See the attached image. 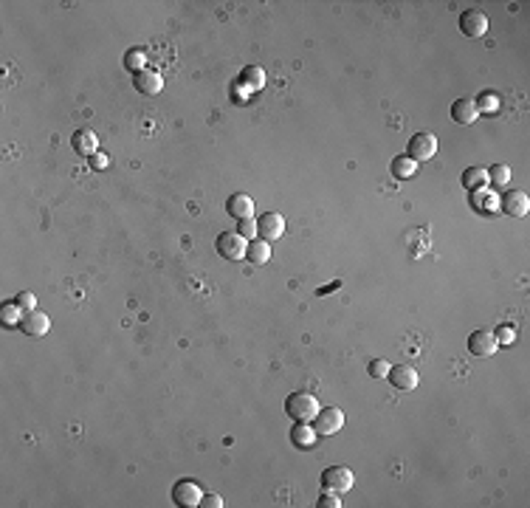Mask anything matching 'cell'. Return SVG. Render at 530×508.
<instances>
[{"mask_svg":"<svg viewBox=\"0 0 530 508\" xmlns=\"http://www.w3.org/2000/svg\"><path fill=\"white\" fill-rule=\"evenodd\" d=\"M319 409H322L319 398L314 393H308V390H296V393H290L285 398V412L293 421H314Z\"/></svg>","mask_w":530,"mask_h":508,"instance_id":"obj_1","label":"cell"},{"mask_svg":"<svg viewBox=\"0 0 530 508\" xmlns=\"http://www.w3.org/2000/svg\"><path fill=\"white\" fill-rule=\"evenodd\" d=\"M353 483H355V474H353V469H347V466H327V469L322 472V488H325V491L344 494V491L353 488Z\"/></svg>","mask_w":530,"mask_h":508,"instance_id":"obj_2","label":"cell"},{"mask_svg":"<svg viewBox=\"0 0 530 508\" xmlns=\"http://www.w3.org/2000/svg\"><path fill=\"white\" fill-rule=\"evenodd\" d=\"M214 249H217V254L226 257V260H243V257H246V249H249V240H246L240 232H220Z\"/></svg>","mask_w":530,"mask_h":508,"instance_id":"obj_3","label":"cell"},{"mask_svg":"<svg viewBox=\"0 0 530 508\" xmlns=\"http://www.w3.org/2000/svg\"><path fill=\"white\" fill-rule=\"evenodd\" d=\"M437 156V136L434 133H415L412 138H409V159L412 161H418V164H423V161H429V159H434Z\"/></svg>","mask_w":530,"mask_h":508,"instance_id":"obj_4","label":"cell"},{"mask_svg":"<svg viewBox=\"0 0 530 508\" xmlns=\"http://www.w3.org/2000/svg\"><path fill=\"white\" fill-rule=\"evenodd\" d=\"M200 500H203V491H200V486L195 480L184 477V480H178L172 486V502L175 505H181V508H198Z\"/></svg>","mask_w":530,"mask_h":508,"instance_id":"obj_5","label":"cell"},{"mask_svg":"<svg viewBox=\"0 0 530 508\" xmlns=\"http://www.w3.org/2000/svg\"><path fill=\"white\" fill-rule=\"evenodd\" d=\"M341 426H344V412H341L339 407L319 409L316 418H314V429L319 432V438H327V435L341 432Z\"/></svg>","mask_w":530,"mask_h":508,"instance_id":"obj_6","label":"cell"},{"mask_svg":"<svg viewBox=\"0 0 530 508\" xmlns=\"http://www.w3.org/2000/svg\"><path fill=\"white\" fill-rule=\"evenodd\" d=\"M133 88L141 94V96H159L164 91V77L159 71H149V68H141L133 74Z\"/></svg>","mask_w":530,"mask_h":508,"instance_id":"obj_7","label":"cell"},{"mask_svg":"<svg viewBox=\"0 0 530 508\" xmlns=\"http://www.w3.org/2000/svg\"><path fill=\"white\" fill-rule=\"evenodd\" d=\"M257 235L263 240H268V243L277 240V238H282L285 235V217L279 212H263L257 217Z\"/></svg>","mask_w":530,"mask_h":508,"instance_id":"obj_8","label":"cell"},{"mask_svg":"<svg viewBox=\"0 0 530 508\" xmlns=\"http://www.w3.org/2000/svg\"><path fill=\"white\" fill-rule=\"evenodd\" d=\"M499 209H502L505 215H510V217H522V215H527V209H530V198H527V192H522V189H505L502 198H499Z\"/></svg>","mask_w":530,"mask_h":508,"instance_id":"obj_9","label":"cell"},{"mask_svg":"<svg viewBox=\"0 0 530 508\" xmlns=\"http://www.w3.org/2000/svg\"><path fill=\"white\" fill-rule=\"evenodd\" d=\"M488 15L485 12H480V9H469V12H463L460 15V31L466 34V37H483L485 31H488Z\"/></svg>","mask_w":530,"mask_h":508,"instance_id":"obj_10","label":"cell"},{"mask_svg":"<svg viewBox=\"0 0 530 508\" xmlns=\"http://www.w3.org/2000/svg\"><path fill=\"white\" fill-rule=\"evenodd\" d=\"M319 441V432L311 426V421H296L290 426V444L296 449H311Z\"/></svg>","mask_w":530,"mask_h":508,"instance_id":"obj_11","label":"cell"},{"mask_svg":"<svg viewBox=\"0 0 530 508\" xmlns=\"http://www.w3.org/2000/svg\"><path fill=\"white\" fill-rule=\"evenodd\" d=\"M387 379L392 382V387H395V390H404V393L415 390V387H418V382H420L418 370H415V368H409V365H398V368H390Z\"/></svg>","mask_w":530,"mask_h":508,"instance_id":"obj_12","label":"cell"},{"mask_svg":"<svg viewBox=\"0 0 530 508\" xmlns=\"http://www.w3.org/2000/svg\"><path fill=\"white\" fill-rule=\"evenodd\" d=\"M496 336L491 333V331H474V333H469V350L474 353V356H480V358H485V356H491V353H496Z\"/></svg>","mask_w":530,"mask_h":508,"instance_id":"obj_13","label":"cell"},{"mask_svg":"<svg viewBox=\"0 0 530 508\" xmlns=\"http://www.w3.org/2000/svg\"><path fill=\"white\" fill-rule=\"evenodd\" d=\"M226 212H229L235 221H246V217H254V201L251 195H243V192H235L226 201Z\"/></svg>","mask_w":530,"mask_h":508,"instance_id":"obj_14","label":"cell"},{"mask_svg":"<svg viewBox=\"0 0 530 508\" xmlns=\"http://www.w3.org/2000/svg\"><path fill=\"white\" fill-rule=\"evenodd\" d=\"M48 328H51V319H48V314H43L40 308L37 311H31V314H23V322H20V331L26 333V336H45L48 333Z\"/></svg>","mask_w":530,"mask_h":508,"instance_id":"obj_15","label":"cell"},{"mask_svg":"<svg viewBox=\"0 0 530 508\" xmlns=\"http://www.w3.org/2000/svg\"><path fill=\"white\" fill-rule=\"evenodd\" d=\"M71 147L77 150L80 156L91 159L94 153H99V138H96L94 130H77V133L71 136Z\"/></svg>","mask_w":530,"mask_h":508,"instance_id":"obj_16","label":"cell"},{"mask_svg":"<svg viewBox=\"0 0 530 508\" xmlns=\"http://www.w3.org/2000/svg\"><path fill=\"white\" fill-rule=\"evenodd\" d=\"M451 119L457 122V124H474V122L480 119V110H477L474 99L463 96V99L454 102V105H451Z\"/></svg>","mask_w":530,"mask_h":508,"instance_id":"obj_17","label":"cell"},{"mask_svg":"<svg viewBox=\"0 0 530 508\" xmlns=\"http://www.w3.org/2000/svg\"><path fill=\"white\" fill-rule=\"evenodd\" d=\"M246 260H249V263H254V266H265V263L271 260V246H268V240H263V238L249 240Z\"/></svg>","mask_w":530,"mask_h":508,"instance_id":"obj_18","label":"cell"},{"mask_svg":"<svg viewBox=\"0 0 530 508\" xmlns=\"http://www.w3.org/2000/svg\"><path fill=\"white\" fill-rule=\"evenodd\" d=\"M463 187L469 192H477V189H485L488 187V170L485 167H469L463 173Z\"/></svg>","mask_w":530,"mask_h":508,"instance_id":"obj_19","label":"cell"},{"mask_svg":"<svg viewBox=\"0 0 530 508\" xmlns=\"http://www.w3.org/2000/svg\"><path fill=\"white\" fill-rule=\"evenodd\" d=\"M0 322H3L6 328H20V322H23V311L17 308V303L12 300V303H6L3 308H0Z\"/></svg>","mask_w":530,"mask_h":508,"instance_id":"obj_20","label":"cell"},{"mask_svg":"<svg viewBox=\"0 0 530 508\" xmlns=\"http://www.w3.org/2000/svg\"><path fill=\"white\" fill-rule=\"evenodd\" d=\"M240 82H243L249 91H257V88H263V85H265V74H263V68H257V65H251V68H243V77H240Z\"/></svg>","mask_w":530,"mask_h":508,"instance_id":"obj_21","label":"cell"},{"mask_svg":"<svg viewBox=\"0 0 530 508\" xmlns=\"http://www.w3.org/2000/svg\"><path fill=\"white\" fill-rule=\"evenodd\" d=\"M418 173V161H412L409 156H398L392 161V175L395 178H412Z\"/></svg>","mask_w":530,"mask_h":508,"instance_id":"obj_22","label":"cell"},{"mask_svg":"<svg viewBox=\"0 0 530 508\" xmlns=\"http://www.w3.org/2000/svg\"><path fill=\"white\" fill-rule=\"evenodd\" d=\"M474 105H477L480 113H494V110H499V94L496 91H483L480 99H474Z\"/></svg>","mask_w":530,"mask_h":508,"instance_id":"obj_23","label":"cell"},{"mask_svg":"<svg viewBox=\"0 0 530 508\" xmlns=\"http://www.w3.org/2000/svg\"><path fill=\"white\" fill-rule=\"evenodd\" d=\"M488 184L491 187H508L510 184V167L508 164H494L488 170Z\"/></svg>","mask_w":530,"mask_h":508,"instance_id":"obj_24","label":"cell"},{"mask_svg":"<svg viewBox=\"0 0 530 508\" xmlns=\"http://www.w3.org/2000/svg\"><path fill=\"white\" fill-rule=\"evenodd\" d=\"M15 303H17V308H20L23 314H31V311H37V297H34L31 291H20V294L15 297Z\"/></svg>","mask_w":530,"mask_h":508,"instance_id":"obj_25","label":"cell"},{"mask_svg":"<svg viewBox=\"0 0 530 508\" xmlns=\"http://www.w3.org/2000/svg\"><path fill=\"white\" fill-rule=\"evenodd\" d=\"M237 232H240L246 240L260 238V235H257V217H246V221H237Z\"/></svg>","mask_w":530,"mask_h":508,"instance_id":"obj_26","label":"cell"},{"mask_svg":"<svg viewBox=\"0 0 530 508\" xmlns=\"http://www.w3.org/2000/svg\"><path fill=\"white\" fill-rule=\"evenodd\" d=\"M390 368H392L390 361H384V358H372V361H369V376H372V379H384V376L390 373Z\"/></svg>","mask_w":530,"mask_h":508,"instance_id":"obj_27","label":"cell"},{"mask_svg":"<svg viewBox=\"0 0 530 508\" xmlns=\"http://www.w3.org/2000/svg\"><path fill=\"white\" fill-rule=\"evenodd\" d=\"M124 65L133 68V71H141V68H144V48H133V51L124 57Z\"/></svg>","mask_w":530,"mask_h":508,"instance_id":"obj_28","label":"cell"},{"mask_svg":"<svg viewBox=\"0 0 530 508\" xmlns=\"http://www.w3.org/2000/svg\"><path fill=\"white\" fill-rule=\"evenodd\" d=\"M494 336H496V344L502 347V344H513V339H516V331H513V328H508V325H502V328H499Z\"/></svg>","mask_w":530,"mask_h":508,"instance_id":"obj_29","label":"cell"},{"mask_svg":"<svg viewBox=\"0 0 530 508\" xmlns=\"http://www.w3.org/2000/svg\"><path fill=\"white\" fill-rule=\"evenodd\" d=\"M319 508H341V500H339V494L336 491H325L322 497H319V502H316Z\"/></svg>","mask_w":530,"mask_h":508,"instance_id":"obj_30","label":"cell"},{"mask_svg":"<svg viewBox=\"0 0 530 508\" xmlns=\"http://www.w3.org/2000/svg\"><path fill=\"white\" fill-rule=\"evenodd\" d=\"M200 508H223V497H217V494H203Z\"/></svg>","mask_w":530,"mask_h":508,"instance_id":"obj_31","label":"cell"},{"mask_svg":"<svg viewBox=\"0 0 530 508\" xmlns=\"http://www.w3.org/2000/svg\"><path fill=\"white\" fill-rule=\"evenodd\" d=\"M108 164H110V161H108L105 153H94V156H91V167H94V170H105Z\"/></svg>","mask_w":530,"mask_h":508,"instance_id":"obj_32","label":"cell"}]
</instances>
